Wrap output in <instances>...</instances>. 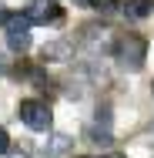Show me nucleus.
Instances as JSON below:
<instances>
[{
  "label": "nucleus",
  "mask_w": 154,
  "mask_h": 158,
  "mask_svg": "<svg viewBox=\"0 0 154 158\" xmlns=\"http://www.w3.org/2000/svg\"><path fill=\"white\" fill-rule=\"evenodd\" d=\"M114 61L124 71H141L148 61V40L141 34H121L117 44H114Z\"/></svg>",
  "instance_id": "nucleus-1"
},
{
  "label": "nucleus",
  "mask_w": 154,
  "mask_h": 158,
  "mask_svg": "<svg viewBox=\"0 0 154 158\" xmlns=\"http://www.w3.org/2000/svg\"><path fill=\"white\" fill-rule=\"evenodd\" d=\"M17 118L30 128V131H50V125H54V111H50V104L40 101V98H27V101H20Z\"/></svg>",
  "instance_id": "nucleus-2"
},
{
  "label": "nucleus",
  "mask_w": 154,
  "mask_h": 158,
  "mask_svg": "<svg viewBox=\"0 0 154 158\" xmlns=\"http://www.w3.org/2000/svg\"><path fill=\"white\" fill-rule=\"evenodd\" d=\"M114 44H117V34L107 24H84L81 27V47L91 54H107V51L114 54Z\"/></svg>",
  "instance_id": "nucleus-3"
},
{
  "label": "nucleus",
  "mask_w": 154,
  "mask_h": 158,
  "mask_svg": "<svg viewBox=\"0 0 154 158\" xmlns=\"http://www.w3.org/2000/svg\"><path fill=\"white\" fill-rule=\"evenodd\" d=\"M30 20H27V14L20 10V14H10L7 17V24H3V34H7V47L10 51H17V54H24L27 47H30Z\"/></svg>",
  "instance_id": "nucleus-4"
},
{
  "label": "nucleus",
  "mask_w": 154,
  "mask_h": 158,
  "mask_svg": "<svg viewBox=\"0 0 154 158\" xmlns=\"http://www.w3.org/2000/svg\"><path fill=\"white\" fill-rule=\"evenodd\" d=\"M24 14H27L30 24H40V27H47V24L57 27V24H64V7L57 0H27Z\"/></svg>",
  "instance_id": "nucleus-5"
},
{
  "label": "nucleus",
  "mask_w": 154,
  "mask_h": 158,
  "mask_svg": "<svg viewBox=\"0 0 154 158\" xmlns=\"http://www.w3.org/2000/svg\"><path fill=\"white\" fill-rule=\"evenodd\" d=\"M70 54H74V44L70 40H50L44 47V61H67Z\"/></svg>",
  "instance_id": "nucleus-6"
},
{
  "label": "nucleus",
  "mask_w": 154,
  "mask_h": 158,
  "mask_svg": "<svg viewBox=\"0 0 154 158\" xmlns=\"http://www.w3.org/2000/svg\"><path fill=\"white\" fill-rule=\"evenodd\" d=\"M124 14H127L131 20H144V17L154 14V0H127V3H124Z\"/></svg>",
  "instance_id": "nucleus-7"
},
{
  "label": "nucleus",
  "mask_w": 154,
  "mask_h": 158,
  "mask_svg": "<svg viewBox=\"0 0 154 158\" xmlns=\"http://www.w3.org/2000/svg\"><path fill=\"white\" fill-rule=\"evenodd\" d=\"M70 145H74V141H70V135H50V138H47V145H44V155H47V158H57V155H64Z\"/></svg>",
  "instance_id": "nucleus-8"
},
{
  "label": "nucleus",
  "mask_w": 154,
  "mask_h": 158,
  "mask_svg": "<svg viewBox=\"0 0 154 158\" xmlns=\"http://www.w3.org/2000/svg\"><path fill=\"white\" fill-rule=\"evenodd\" d=\"M94 7H97L101 14H114V10H124L117 0H94Z\"/></svg>",
  "instance_id": "nucleus-9"
},
{
  "label": "nucleus",
  "mask_w": 154,
  "mask_h": 158,
  "mask_svg": "<svg viewBox=\"0 0 154 158\" xmlns=\"http://www.w3.org/2000/svg\"><path fill=\"white\" fill-rule=\"evenodd\" d=\"M10 152V135H7V128H0V155H7Z\"/></svg>",
  "instance_id": "nucleus-10"
},
{
  "label": "nucleus",
  "mask_w": 154,
  "mask_h": 158,
  "mask_svg": "<svg viewBox=\"0 0 154 158\" xmlns=\"http://www.w3.org/2000/svg\"><path fill=\"white\" fill-rule=\"evenodd\" d=\"M7 17H10V14H7V7H3V3H0V27H3V24H7Z\"/></svg>",
  "instance_id": "nucleus-11"
},
{
  "label": "nucleus",
  "mask_w": 154,
  "mask_h": 158,
  "mask_svg": "<svg viewBox=\"0 0 154 158\" xmlns=\"http://www.w3.org/2000/svg\"><path fill=\"white\" fill-rule=\"evenodd\" d=\"M104 158H124V155H121V152H107Z\"/></svg>",
  "instance_id": "nucleus-12"
},
{
  "label": "nucleus",
  "mask_w": 154,
  "mask_h": 158,
  "mask_svg": "<svg viewBox=\"0 0 154 158\" xmlns=\"http://www.w3.org/2000/svg\"><path fill=\"white\" fill-rule=\"evenodd\" d=\"M74 3H94V0H74Z\"/></svg>",
  "instance_id": "nucleus-13"
}]
</instances>
